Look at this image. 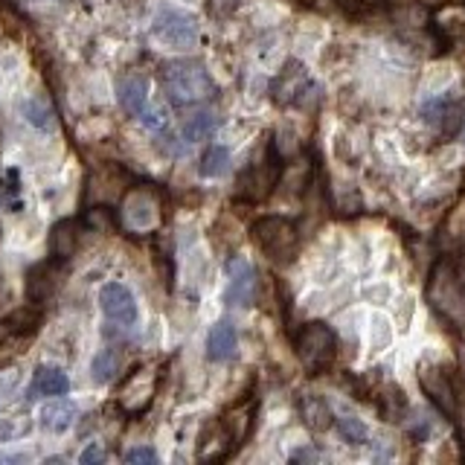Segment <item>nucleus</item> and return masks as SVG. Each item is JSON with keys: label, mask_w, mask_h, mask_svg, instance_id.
Wrapping results in <instances>:
<instances>
[{"label": "nucleus", "mask_w": 465, "mask_h": 465, "mask_svg": "<svg viewBox=\"0 0 465 465\" xmlns=\"http://www.w3.org/2000/svg\"><path fill=\"white\" fill-rule=\"evenodd\" d=\"M151 395H155V369L143 367L120 390V407L125 413H143L151 404Z\"/></svg>", "instance_id": "11"}, {"label": "nucleus", "mask_w": 465, "mask_h": 465, "mask_svg": "<svg viewBox=\"0 0 465 465\" xmlns=\"http://www.w3.org/2000/svg\"><path fill=\"white\" fill-rule=\"evenodd\" d=\"M23 114H27V120L35 128H41V131H50V128L55 125V114L50 108V102L41 99V97H35V99H30L27 105H23Z\"/></svg>", "instance_id": "27"}, {"label": "nucleus", "mask_w": 465, "mask_h": 465, "mask_svg": "<svg viewBox=\"0 0 465 465\" xmlns=\"http://www.w3.org/2000/svg\"><path fill=\"white\" fill-rule=\"evenodd\" d=\"M276 160L267 157L265 163H256V166L250 172H244V178L239 181L241 186V192L250 198V201H262V198L274 190V183H276Z\"/></svg>", "instance_id": "15"}, {"label": "nucleus", "mask_w": 465, "mask_h": 465, "mask_svg": "<svg viewBox=\"0 0 465 465\" xmlns=\"http://www.w3.org/2000/svg\"><path fill=\"white\" fill-rule=\"evenodd\" d=\"M55 288V274L50 271V265H41L35 267V271H30V279H27V294L30 300H46L53 294Z\"/></svg>", "instance_id": "24"}, {"label": "nucleus", "mask_w": 465, "mask_h": 465, "mask_svg": "<svg viewBox=\"0 0 465 465\" xmlns=\"http://www.w3.org/2000/svg\"><path fill=\"white\" fill-rule=\"evenodd\" d=\"M93 381L97 384H108L116 378V372H120V352L116 349H102V352L93 358Z\"/></svg>", "instance_id": "26"}, {"label": "nucleus", "mask_w": 465, "mask_h": 465, "mask_svg": "<svg viewBox=\"0 0 465 465\" xmlns=\"http://www.w3.org/2000/svg\"><path fill=\"white\" fill-rule=\"evenodd\" d=\"M253 241L259 244V250L274 259L276 265H288L294 259V253L300 248V232L297 224L291 218L283 216H265L250 227Z\"/></svg>", "instance_id": "3"}, {"label": "nucleus", "mask_w": 465, "mask_h": 465, "mask_svg": "<svg viewBox=\"0 0 465 465\" xmlns=\"http://www.w3.org/2000/svg\"><path fill=\"white\" fill-rule=\"evenodd\" d=\"M230 430L224 427V422H213L207 427V434L201 436V442H198V457L213 462V460H224L230 453Z\"/></svg>", "instance_id": "17"}, {"label": "nucleus", "mask_w": 465, "mask_h": 465, "mask_svg": "<svg viewBox=\"0 0 465 465\" xmlns=\"http://www.w3.org/2000/svg\"><path fill=\"white\" fill-rule=\"evenodd\" d=\"M224 300L227 306H250L256 300V267L236 256L227 265V288H224Z\"/></svg>", "instance_id": "8"}, {"label": "nucleus", "mask_w": 465, "mask_h": 465, "mask_svg": "<svg viewBox=\"0 0 465 465\" xmlns=\"http://www.w3.org/2000/svg\"><path fill=\"white\" fill-rule=\"evenodd\" d=\"M155 35L166 46H192L198 41V23L186 12L166 9L155 23Z\"/></svg>", "instance_id": "9"}, {"label": "nucleus", "mask_w": 465, "mask_h": 465, "mask_svg": "<svg viewBox=\"0 0 465 465\" xmlns=\"http://www.w3.org/2000/svg\"><path fill=\"white\" fill-rule=\"evenodd\" d=\"M309 81V73H306V67H302L300 62H288L285 70H283V76L276 79V85H274V97L276 102H294L300 93H302V85Z\"/></svg>", "instance_id": "18"}, {"label": "nucleus", "mask_w": 465, "mask_h": 465, "mask_svg": "<svg viewBox=\"0 0 465 465\" xmlns=\"http://www.w3.org/2000/svg\"><path fill=\"white\" fill-rule=\"evenodd\" d=\"M300 364L309 372H323L332 367V360L337 355V337L332 332V326L326 323H306L294 341Z\"/></svg>", "instance_id": "4"}, {"label": "nucleus", "mask_w": 465, "mask_h": 465, "mask_svg": "<svg viewBox=\"0 0 465 465\" xmlns=\"http://www.w3.org/2000/svg\"><path fill=\"white\" fill-rule=\"evenodd\" d=\"M38 323V314L30 311V309H21L18 314H12L4 323H0V337H9V334H18V332H27L32 326Z\"/></svg>", "instance_id": "29"}, {"label": "nucleus", "mask_w": 465, "mask_h": 465, "mask_svg": "<svg viewBox=\"0 0 465 465\" xmlns=\"http://www.w3.org/2000/svg\"><path fill=\"white\" fill-rule=\"evenodd\" d=\"M360 4H367V6H381L384 0H360Z\"/></svg>", "instance_id": "36"}, {"label": "nucleus", "mask_w": 465, "mask_h": 465, "mask_svg": "<svg viewBox=\"0 0 465 465\" xmlns=\"http://www.w3.org/2000/svg\"><path fill=\"white\" fill-rule=\"evenodd\" d=\"M253 413H256V407H253V404H241V407H232V410H230L224 418H221V422H224V427L230 430L232 445H241L244 436L250 434Z\"/></svg>", "instance_id": "21"}, {"label": "nucleus", "mask_w": 465, "mask_h": 465, "mask_svg": "<svg viewBox=\"0 0 465 465\" xmlns=\"http://www.w3.org/2000/svg\"><path fill=\"white\" fill-rule=\"evenodd\" d=\"M76 244H79L76 221H62V224L53 230V253L58 259H70V256L76 253Z\"/></svg>", "instance_id": "23"}, {"label": "nucleus", "mask_w": 465, "mask_h": 465, "mask_svg": "<svg viewBox=\"0 0 465 465\" xmlns=\"http://www.w3.org/2000/svg\"><path fill=\"white\" fill-rule=\"evenodd\" d=\"M125 462H157V451L146 448V445H137L131 451H125Z\"/></svg>", "instance_id": "33"}, {"label": "nucleus", "mask_w": 465, "mask_h": 465, "mask_svg": "<svg viewBox=\"0 0 465 465\" xmlns=\"http://www.w3.org/2000/svg\"><path fill=\"white\" fill-rule=\"evenodd\" d=\"M116 99H120V108L128 116H140L148 105V81L140 73L123 76L116 81Z\"/></svg>", "instance_id": "13"}, {"label": "nucleus", "mask_w": 465, "mask_h": 465, "mask_svg": "<svg viewBox=\"0 0 465 465\" xmlns=\"http://www.w3.org/2000/svg\"><path fill=\"white\" fill-rule=\"evenodd\" d=\"M434 23L442 38H460V35H465V4H445L434 15Z\"/></svg>", "instance_id": "20"}, {"label": "nucleus", "mask_w": 465, "mask_h": 465, "mask_svg": "<svg viewBox=\"0 0 465 465\" xmlns=\"http://www.w3.org/2000/svg\"><path fill=\"white\" fill-rule=\"evenodd\" d=\"M300 413H302V418H306V425L311 430H317V434L329 430L332 422H334L332 407L326 404V399H320V395H314V393H306L300 399Z\"/></svg>", "instance_id": "19"}, {"label": "nucleus", "mask_w": 465, "mask_h": 465, "mask_svg": "<svg viewBox=\"0 0 465 465\" xmlns=\"http://www.w3.org/2000/svg\"><path fill=\"white\" fill-rule=\"evenodd\" d=\"M418 384L430 402H434L448 418H457V390L448 378V372L436 364H422L418 367Z\"/></svg>", "instance_id": "6"}, {"label": "nucleus", "mask_w": 465, "mask_h": 465, "mask_svg": "<svg viewBox=\"0 0 465 465\" xmlns=\"http://www.w3.org/2000/svg\"><path fill=\"white\" fill-rule=\"evenodd\" d=\"M291 460H294V462H302V460H320V453L317 451H309V448H302V451H294V453H291Z\"/></svg>", "instance_id": "35"}, {"label": "nucleus", "mask_w": 465, "mask_h": 465, "mask_svg": "<svg viewBox=\"0 0 465 465\" xmlns=\"http://www.w3.org/2000/svg\"><path fill=\"white\" fill-rule=\"evenodd\" d=\"M163 88H166L174 105H195L216 93L207 67L201 62H192V58H181V62H169L163 67Z\"/></svg>", "instance_id": "2"}, {"label": "nucleus", "mask_w": 465, "mask_h": 465, "mask_svg": "<svg viewBox=\"0 0 465 465\" xmlns=\"http://www.w3.org/2000/svg\"><path fill=\"white\" fill-rule=\"evenodd\" d=\"M337 430H341V436L346 442H352V445H360V442H367V436H369L367 425L360 422L358 416H341L337 418Z\"/></svg>", "instance_id": "30"}, {"label": "nucleus", "mask_w": 465, "mask_h": 465, "mask_svg": "<svg viewBox=\"0 0 465 465\" xmlns=\"http://www.w3.org/2000/svg\"><path fill=\"white\" fill-rule=\"evenodd\" d=\"M425 297L439 320H445L451 329L465 326V283L453 259H439L427 276Z\"/></svg>", "instance_id": "1"}, {"label": "nucleus", "mask_w": 465, "mask_h": 465, "mask_svg": "<svg viewBox=\"0 0 465 465\" xmlns=\"http://www.w3.org/2000/svg\"><path fill=\"white\" fill-rule=\"evenodd\" d=\"M236 352H239L236 326H232L230 320L216 323L213 329H209V337H207V355H209V360H216V364H224V360L236 358Z\"/></svg>", "instance_id": "14"}, {"label": "nucleus", "mask_w": 465, "mask_h": 465, "mask_svg": "<svg viewBox=\"0 0 465 465\" xmlns=\"http://www.w3.org/2000/svg\"><path fill=\"white\" fill-rule=\"evenodd\" d=\"M99 309L114 323L131 326L137 320V300L123 283H105L99 288Z\"/></svg>", "instance_id": "10"}, {"label": "nucleus", "mask_w": 465, "mask_h": 465, "mask_svg": "<svg viewBox=\"0 0 465 465\" xmlns=\"http://www.w3.org/2000/svg\"><path fill=\"white\" fill-rule=\"evenodd\" d=\"M76 422V404L67 399H53L50 404L41 407V427L50 434H64Z\"/></svg>", "instance_id": "16"}, {"label": "nucleus", "mask_w": 465, "mask_h": 465, "mask_svg": "<svg viewBox=\"0 0 465 465\" xmlns=\"http://www.w3.org/2000/svg\"><path fill=\"white\" fill-rule=\"evenodd\" d=\"M445 236L451 241H462L465 239V201H460L451 209V216L445 218Z\"/></svg>", "instance_id": "31"}, {"label": "nucleus", "mask_w": 465, "mask_h": 465, "mask_svg": "<svg viewBox=\"0 0 465 465\" xmlns=\"http://www.w3.org/2000/svg\"><path fill=\"white\" fill-rule=\"evenodd\" d=\"M230 169V151L221 148V146H213L198 163V174L201 178H221Z\"/></svg>", "instance_id": "25"}, {"label": "nucleus", "mask_w": 465, "mask_h": 465, "mask_svg": "<svg viewBox=\"0 0 465 465\" xmlns=\"http://www.w3.org/2000/svg\"><path fill=\"white\" fill-rule=\"evenodd\" d=\"M105 460V451L99 448V445H90L88 451H81V457H79V462L81 465H90V462H102Z\"/></svg>", "instance_id": "34"}, {"label": "nucleus", "mask_w": 465, "mask_h": 465, "mask_svg": "<svg viewBox=\"0 0 465 465\" xmlns=\"http://www.w3.org/2000/svg\"><path fill=\"white\" fill-rule=\"evenodd\" d=\"M85 221H88V224H90L93 230H97V232H108V230H114V216H111L105 207H93Z\"/></svg>", "instance_id": "32"}, {"label": "nucleus", "mask_w": 465, "mask_h": 465, "mask_svg": "<svg viewBox=\"0 0 465 465\" xmlns=\"http://www.w3.org/2000/svg\"><path fill=\"white\" fill-rule=\"evenodd\" d=\"M70 390V378L62 367H38L32 372V381L27 387V399H46V395H64Z\"/></svg>", "instance_id": "12"}, {"label": "nucleus", "mask_w": 465, "mask_h": 465, "mask_svg": "<svg viewBox=\"0 0 465 465\" xmlns=\"http://www.w3.org/2000/svg\"><path fill=\"white\" fill-rule=\"evenodd\" d=\"M213 131H216V116L209 114V111L190 116V120H186V125H183V137L190 140V143H198V140H207Z\"/></svg>", "instance_id": "28"}, {"label": "nucleus", "mask_w": 465, "mask_h": 465, "mask_svg": "<svg viewBox=\"0 0 465 465\" xmlns=\"http://www.w3.org/2000/svg\"><path fill=\"white\" fill-rule=\"evenodd\" d=\"M123 221L134 232H151L160 224V201L151 190H131L123 201Z\"/></svg>", "instance_id": "5"}, {"label": "nucleus", "mask_w": 465, "mask_h": 465, "mask_svg": "<svg viewBox=\"0 0 465 465\" xmlns=\"http://www.w3.org/2000/svg\"><path fill=\"white\" fill-rule=\"evenodd\" d=\"M418 116L430 125V128H436V131L442 137H453L462 128V120H465V108H462V102L460 99H430L425 102L422 108H418Z\"/></svg>", "instance_id": "7"}, {"label": "nucleus", "mask_w": 465, "mask_h": 465, "mask_svg": "<svg viewBox=\"0 0 465 465\" xmlns=\"http://www.w3.org/2000/svg\"><path fill=\"white\" fill-rule=\"evenodd\" d=\"M378 410H381L384 418H387V422H402V418L407 416L404 393L399 387H393V384H387V387H384L381 395H378Z\"/></svg>", "instance_id": "22"}]
</instances>
